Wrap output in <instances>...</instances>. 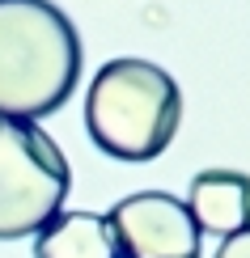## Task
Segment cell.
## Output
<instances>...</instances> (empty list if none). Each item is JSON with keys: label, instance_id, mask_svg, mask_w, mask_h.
<instances>
[{"label": "cell", "instance_id": "obj_4", "mask_svg": "<svg viewBox=\"0 0 250 258\" xmlns=\"http://www.w3.org/2000/svg\"><path fill=\"white\" fill-rule=\"evenodd\" d=\"M119 258H199V229L187 203L166 190H140L111 208Z\"/></svg>", "mask_w": 250, "mask_h": 258}, {"label": "cell", "instance_id": "obj_6", "mask_svg": "<svg viewBox=\"0 0 250 258\" xmlns=\"http://www.w3.org/2000/svg\"><path fill=\"white\" fill-rule=\"evenodd\" d=\"M34 258H119L115 229L97 212H56L34 237Z\"/></svg>", "mask_w": 250, "mask_h": 258}, {"label": "cell", "instance_id": "obj_3", "mask_svg": "<svg viewBox=\"0 0 250 258\" xmlns=\"http://www.w3.org/2000/svg\"><path fill=\"white\" fill-rule=\"evenodd\" d=\"M72 169L60 144L30 119L0 114V241L30 237L68 199Z\"/></svg>", "mask_w": 250, "mask_h": 258}, {"label": "cell", "instance_id": "obj_2", "mask_svg": "<svg viewBox=\"0 0 250 258\" xmlns=\"http://www.w3.org/2000/svg\"><path fill=\"white\" fill-rule=\"evenodd\" d=\"M182 123V93L166 68L136 55L97 68L85 98L93 144L119 161H153L170 148Z\"/></svg>", "mask_w": 250, "mask_h": 258}, {"label": "cell", "instance_id": "obj_5", "mask_svg": "<svg viewBox=\"0 0 250 258\" xmlns=\"http://www.w3.org/2000/svg\"><path fill=\"white\" fill-rule=\"evenodd\" d=\"M187 212L199 233H233L250 229V174L237 169H204L191 178L187 190Z\"/></svg>", "mask_w": 250, "mask_h": 258}, {"label": "cell", "instance_id": "obj_7", "mask_svg": "<svg viewBox=\"0 0 250 258\" xmlns=\"http://www.w3.org/2000/svg\"><path fill=\"white\" fill-rule=\"evenodd\" d=\"M216 258H250V229L233 233V237H225L221 250H216Z\"/></svg>", "mask_w": 250, "mask_h": 258}, {"label": "cell", "instance_id": "obj_1", "mask_svg": "<svg viewBox=\"0 0 250 258\" xmlns=\"http://www.w3.org/2000/svg\"><path fill=\"white\" fill-rule=\"evenodd\" d=\"M81 77V34L51 0H0V114L47 119Z\"/></svg>", "mask_w": 250, "mask_h": 258}]
</instances>
